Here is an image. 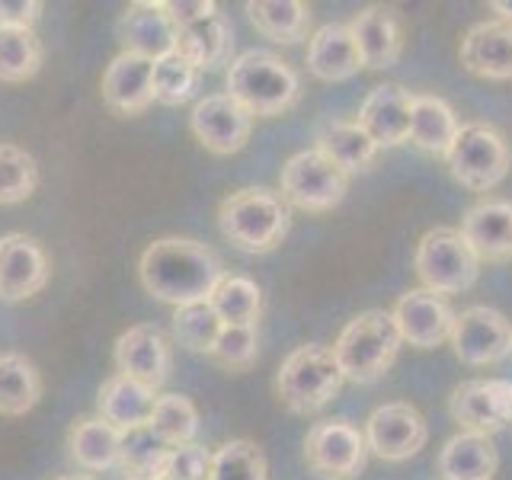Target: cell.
<instances>
[{
    "label": "cell",
    "mask_w": 512,
    "mask_h": 480,
    "mask_svg": "<svg viewBox=\"0 0 512 480\" xmlns=\"http://www.w3.org/2000/svg\"><path fill=\"white\" fill-rule=\"evenodd\" d=\"M464 240L471 244L480 263H509L512 260V202L480 199L461 218Z\"/></svg>",
    "instance_id": "ac0fdd59"
},
{
    "label": "cell",
    "mask_w": 512,
    "mask_h": 480,
    "mask_svg": "<svg viewBox=\"0 0 512 480\" xmlns=\"http://www.w3.org/2000/svg\"><path fill=\"white\" fill-rule=\"evenodd\" d=\"M480 263L471 244L458 228H432L420 237L413 253V269L423 288L436 295H458L468 292L480 276Z\"/></svg>",
    "instance_id": "8992f818"
},
{
    "label": "cell",
    "mask_w": 512,
    "mask_h": 480,
    "mask_svg": "<svg viewBox=\"0 0 512 480\" xmlns=\"http://www.w3.org/2000/svg\"><path fill=\"white\" fill-rule=\"evenodd\" d=\"M42 42L32 29H7L0 26V80L23 84L36 77L42 68Z\"/></svg>",
    "instance_id": "e575fe53"
},
{
    "label": "cell",
    "mask_w": 512,
    "mask_h": 480,
    "mask_svg": "<svg viewBox=\"0 0 512 480\" xmlns=\"http://www.w3.org/2000/svg\"><path fill=\"white\" fill-rule=\"evenodd\" d=\"M359 68H362V58L346 23H327L311 36L308 71L317 80L336 84V80H349L352 74H359Z\"/></svg>",
    "instance_id": "cb8c5ba5"
},
{
    "label": "cell",
    "mask_w": 512,
    "mask_h": 480,
    "mask_svg": "<svg viewBox=\"0 0 512 480\" xmlns=\"http://www.w3.org/2000/svg\"><path fill=\"white\" fill-rule=\"evenodd\" d=\"M490 10H493V13H500V20H503V23H512V0H493Z\"/></svg>",
    "instance_id": "ee69618b"
},
{
    "label": "cell",
    "mask_w": 512,
    "mask_h": 480,
    "mask_svg": "<svg viewBox=\"0 0 512 480\" xmlns=\"http://www.w3.org/2000/svg\"><path fill=\"white\" fill-rule=\"evenodd\" d=\"M71 458L84 471H106L119 464V429L109 426L103 416H84L71 426L68 436Z\"/></svg>",
    "instance_id": "f546056e"
},
{
    "label": "cell",
    "mask_w": 512,
    "mask_h": 480,
    "mask_svg": "<svg viewBox=\"0 0 512 480\" xmlns=\"http://www.w3.org/2000/svg\"><path fill=\"white\" fill-rule=\"evenodd\" d=\"M141 285L173 308L208 301L224 279V266L212 247L189 237H157L138 260Z\"/></svg>",
    "instance_id": "6da1fadb"
},
{
    "label": "cell",
    "mask_w": 512,
    "mask_h": 480,
    "mask_svg": "<svg viewBox=\"0 0 512 480\" xmlns=\"http://www.w3.org/2000/svg\"><path fill=\"white\" fill-rule=\"evenodd\" d=\"M247 16L256 32H263L266 39L279 45H295L308 39L311 29V7L301 4V0H250Z\"/></svg>",
    "instance_id": "f1b7e54d"
},
{
    "label": "cell",
    "mask_w": 512,
    "mask_h": 480,
    "mask_svg": "<svg viewBox=\"0 0 512 480\" xmlns=\"http://www.w3.org/2000/svg\"><path fill=\"white\" fill-rule=\"evenodd\" d=\"M112 359H116V368L122 375L148 384L154 391L170 378V368H173V352H170L167 336L154 324L128 327L116 340Z\"/></svg>",
    "instance_id": "2e32d148"
},
{
    "label": "cell",
    "mask_w": 512,
    "mask_h": 480,
    "mask_svg": "<svg viewBox=\"0 0 512 480\" xmlns=\"http://www.w3.org/2000/svg\"><path fill=\"white\" fill-rule=\"evenodd\" d=\"M343 372L327 346H298L288 352L276 375V394L292 413H314L327 407L343 388Z\"/></svg>",
    "instance_id": "5b68a950"
},
{
    "label": "cell",
    "mask_w": 512,
    "mask_h": 480,
    "mask_svg": "<svg viewBox=\"0 0 512 480\" xmlns=\"http://www.w3.org/2000/svg\"><path fill=\"white\" fill-rule=\"evenodd\" d=\"M410 109L413 93L400 84H381L365 96L359 106V128L378 148H397L410 138Z\"/></svg>",
    "instance_id": "d6986e66"
},
{
    "label": "cell",
    "mask_w": 512,
    "mask_h": 480,
    "mask_svg": "<svg viewBox=\"0 0 512 480\" xmlns=\"http://www.w3.org/2000/svg\"><path fill=\"white\" fill-rule=\"evenodd\" d=\"M103 103L119 116H138L154 103V61L119 52L103 74Z\"/></svg>",
    "instance_id": "44dd1931"
},
{
    "label": "cell",
    "mask_w": 512,
    "mask_h": 480,
    "mask_svg": "<svg viewBox=\"0 0 512 480\" xmlns=\"http://www.w3.org/2000/svg\"><path fill=\"white\" fill-rule=\"evenodd\" d=\"M256 352H260V336H256V324L244 327H224L218 343L212 349V359L231 372H244L256 362Z\"/></svg>",
    "instance_id": "ab89813d"
},
{
    "label": "cell",
    "mask_w": 512,
    "mask_h": 480,
    "mask_svg": "<svg viewBox=\"0 0 512 480\" xmlns=\"http://www.w3.org/2000/svg\"><path fill=\"white\" fill-rule=\"evenodd\" d=\"M365 432L346 420L314 423L304 439V461L320 480H356L365 471Z\"/></svg>",
    "instance_id": "9c48e42d"
},
{
    "label": "cell",
    "mask_w": 512,
    "mask_h": 480,
    "mask_svg": "<svg viewBox=\"0 0 512 480\" xmlns=\"http://www.w3.org/2000/svg\"><path fill=\"white\" fill-rule=\"evenodd\" d=\"M452 349L464 365H493L512 356V324L487 304H474L455 314Z\"/></svg>",
    "instance_id": "30bf717a"
},
{
    "label": "cell",
    "mask_w": 512,
    "mask_h": 480,
    "mask_svg": "<svg viewBox=\"0 0 512 480\" xmlns=\"http://www.w3.org/2000/svg\"><path fill=\"white\" fill-rule=\"evenodd\" d=\"M349 189V176L320 154L317 148L298 151L279 173V196L288 208H301V212H330L343 199Z\"/></svg>",
    "instance_id": "ba28073f"
},
{
    "label": "cell",
    "mask_w": 512,
    "mask_h": 480,
    "mask_svg": "<svg viewBox=\"0 0 512 480\" xmlns=\"http://www.w3.org/2000/svg\"><path fill=\"white\" fill-rule=\"evenodd\" d=\"M48 282V260L42 247L26 234L0 237V298L26 301Z\"/></svg>",
    "instance_id": "e0dca14e"
},
{
    "label": "cell",
    "mask_w": 512,
    "mask_h": 480,
    "mask_svg": "<svg viewBox=\"0 0 512 480\" xmlns=\"http://www.w3.org/2000/svg\"><path fill=\"white\" fill-rule=\"evenodd\" d=\"M39 186V167L29 151L0 144V205L26 202Z\"/></svg>",
    "instance_id": "74e56055"
},
{
    "label": "cell",
    "mask_w": 512,
    "mask_h": 480,
    "mask_svg": "<svg viewBox=\"0 0 512 480\" xmlns=\"http://www.w3.org/2000/svg\"><path fill=\"white\" fill-rule=\"evenodd\" d=\"M42 13L39 0H0V26L7 29H32Z\"/></svg>",
    "instance_id": "b9f144b4"
},
{
    "label": "cell",
    "mask_w": 512,
    "mask_h": 480,
    "mask_svg": "<svg viewBox=\"0 0 512 480\" xmlns=\"http://www.w3.org/2000/svg\"><path fill=\"white\" fill-rule=\"evenodd\" d=\"M125 480H132V477H125Z\"/></svg>",
    "instance_id": "bcb514c9"
},
{
    "label": "cell",
    "mask_w": 512,
    "mask_h": 480,
    "mask_svg": "<svg viewBox=\"0 0 512 480\" xmlns=\"http://www.w3.org/2000/svg\"><path fill=\"white\" fill-rule=\"evenodd\" d=\"M292 224L285 199L266 186H247L231 192L218 205V228L244 253H269L282 244Z\"/></svg>",
    "instance_id": "7a4b0ae2"
},
{
    "label": "cell",
    "mask_w": 512,
    "mask_h": 480,
    "mask_svg": "<svg viewBox=\"0 0 512 480\" xmlns=\"http://www.w3.org/2000/svg\"><path fill=\"white\" fill-rule=\"evenodd\" d=\"M228 96L244 106L250 116L272 119L292 109L301 96L298 74L272 52H244L228 68Z\"/></svg>",
    "instance_id": "3957f363"
},
{
    "label": "cell",
    "mask_w": 512,
    "mask_h": 480,
    "mask_svg": "<svg viewBox=\"0 0 512 480\" xmlns=\"http://www.w3.org/2000/svg\"><path fill=\"white\" fill-rule=\"evenodd\" d=\"M400 346V330L391 311H362L349 320L333 343V359L346 381L372 384L394 365Z\"/></svg>",
    "instance_id": "277c9868"
},
{
    "label": "cell",
    "mask_w": 512,
    "mask_h": 480,
    "mask_svg": "<svg viewBox=\"0 0 512 480\" xmlns=\"http://www.w3.org/2000/svg\"><path fill=\"white\" fill-rule=\"evenodd\" d=\"M205 480H269L260 445L250 439H231L212 452Z\"/></svg>",
    "instance_id": "8d00e7d4"
},
{
    "label": "cell",
    "mask_w": 512,
    "mask_h": 480,
    "mask_svg": "<svg viewBox=\"0 0 512 480\" xmlns=\"http://www.w3.org/2000/svg\"><path fill=\"white\" fill-rule=\"evenodd\" d=\"M234 29L224 13H208L202 20H192L176 29V55H183L199 71H212L231 58Z\"/></svg>",
    "instance_id": "603a6c76"
},
{
    "label": "cell",
    "mask_w": 512,
    "mask_h": 480,
    "mask_svg": "<svg viewBox=\"0 0 512 480\" xmlns=\"http://www.w3.org/2000/svg\"><path fill=\"white\" fill-rule=\"evenodd\" d=\"M352 39H356L362 68L368 71H388L400 61L404 52V29L394 10L388 7H365L346 23Z\"/></svg>",
    "instance_id": "ffe728a7"
},
{
    "label": "cell",
    "mask_w": 512,
    "mask_h": 480,
    "mask_svg": "<svg viewBox=\"0 0 512 480\" xmlns=\"http://www.w3.org/2000/svg\"><path fill=\"white\" fill-rule=\"evenodd\" d=\"M208 464H212V452L199 442H189L180 448H170L164 471H160L157 480H205Z\"/></svg>",
    "instance_id": "60d3db41"
},
{
    "label": "cell",
    "mask_w": 512,
    "mask_h": 480,
    "mask_svg": "<svg viewBox=\"0 0 512 480\" xmlns=\"http://www.w3.org/2000/svg\"><path fill=\"white\" fill-rule=\"evenodd\" d=\"M42 378L39 368L20 352H4L0 356V413L23 416L39 404Z\"/></svg>",
    "instance_id": "4dcf8cb0"
},
{
    "label": "cell",
    "mask_w": 512,
    "mask_h": 480,
    "mask_svg": "<svg viewBox=\"0 0 512 480\" xmlns=\"http://www.w3.org/2000/svg\"><path fill=\"white\" fill-rule=\"evenodd\" d=\"M189 128L212 154H237L250 141L253 116L228 93H212L192 106Z\"/></svg>",
    "instance_id": "5bb4252c"
},
{
    "label": "cell",
    "mask_w": 512,
    "mask_h": 480,
    "mask_svg": "<svg viewBox=\"0 0 512 480\" xmlns=\"http://www.w3.org/2000/svg\"><path fill=\"white\" fill-rule=\"evenodd\" d=\"M167 455L170 445L160 442L148 423L119 432V468L132 480H157Z\"/></svg>",
    "instance_id": "1f68e13d"
},
{
    "label": "cell",
    "mask_w": 512,
    "mask_h": 480,
    "mask_svg": "<svg viewBox=\"0 0 512 480\" xmlns=\"http://www.w3.org/2000/svg\"><path fill=\"white\" fill-rule=\"evenodd\" d=\"M461 68L484 80H512V23L487 20L464 32Z\"/></svg>",
    "instance_id": "7402d4cb"
},
{
    "label": "cell",
    "mask_w": 512,
    "mask_h": 480,
    "mask_svg": "<svg viewBox=\"0 0 512 480\" xmlns=\"http://www.w3.org/2000/svg\"><path fill=\"white\" fill-rule=\"evenodd\" d=\"M164 7L170 13V20L176 23V29L192 23V20H202V16L218 10L215 4H208V0H164Z\"/></svg>",
    "instance_id": "7bdbcfd3"
},
{
    "label": "cell",
    "mask_w": 512,
    "mask_h": 480,
    "mask_svg": "<svg viewBox=\"0 0 512 480\" xmlns=\"http://www.w3.org/2000/svg\"><path fill=\"white\" fill-rule=\"evenodd\" d=\"M429 439V426L423 413L410 404H381L365 420V445L381 461H407L413 458Z\"/></svg>",
    "instance_id": "7c38bea8"
},
{
    "label": "cell",
    "mask_w": 512,
    "mask_h": 480,
    "mask_svg": "<svg viewBox=\"0 0 512 480\" xmlns=\"http://www.w3.org/2000/svg\"><path fill=\"white\" fill-rule=\"evenodd\" d=\"M314 148L324 154L327 160H333L346 176L368 170L378 157V144L368 138L359 122H320L314 132Z\"/></svg>",
    "instance_id": "83f0119b"
},
{
    "label": "cell",
    "mask_w": 512,
    "mask_h": 480,
    "mask_svg": "<svg viewBox=\"0 0 512 480\" xmlns=\"http://www.w3.org/2000/svg\"><path fill=\"white\" fill-rule=\"evenodd\" d=\"M208 304L215 308L224 327H244L260 320L263 295H260V288H256V282L247 276H224L221 285L212 292V298H208Z\"/></svg>",
    "instance_id": "836d02e7"
},
{
    "label": "cell",
    "mask_w": 512,
    "mask_h": 480,
    "mask_svg": "<svg viewBox=\"0 0 512 480\" xmlns=\"http://www.w3.org/2000/svg\"><path fill=\"white\" fill-rule=\"evenodd\" d=\"M221 330H224L221 317L215 314V308L208 301L183 304V308L173 311V340L189 352H205V356H212Z\"/></svg>",
    "instance_id": "d590c367"
},
{
    "label": "cell",
    "mask_w": 512,
    "mask_h": 480,
    "mask_svg": "<svg viewBox=\"0 0 512 480\" xmlns=\"http://www.w3.org/2000/svg\"><path fill=\"white\" fill-rule=\"evenodd\" d=\"M452 420L468 432H490L512 423V381L506 378H474L461 381L448 397Z\"/></svg>",
    "instance_id": "8fae6325"
},
{
    "label": "cell",
    "mask_w": 512,
    "mask_h": 480,
    "mask_svg": "<svg viewBox=\"0 0 512 480\" xmlns=\"http://www.w3.org/2000/svg\"><path fill=\"white\" fill-rule=\"evenodd\" d=\"M391 317L400 330V340L416 349H436L452 340V304H448V298L429 292V288H410V292L400 295Z\"/></svg>",
    "instance_id": "4fadbf2b"
},
{
    "label": "cell",
    "mask_w": 512,
    "mask_h": 480,
    "mask_svg": "<svg viewBox=\"0 0 512 480\" xmlns=\"http://www.w3.org/2000/svg\"><path fill=\"white\" fill-rule=\"evenodd\" d=\"M496 464H500V455H496L493 439L484 432L461 429L439 452L442 480H493Z\"/></svg>",
    "instance_id": "484cf974"
},
{
    "label": "cell",
    "mask_w": 512,
    "mask_h": 480,
    "mask_svg": "<svg viewBox=\"0 0 512 480\" xmlns=\"http://www.w3.org/2000/svg\"><path fill=\"white\" fill-rule=\"evenodd\" d=\"M461 132V122L455 116V109L448 106L442 96L420 93L413 96V109H410V138L416 148L426 154L445 157L448 148L455 144Z\"/></svg>",
    "instance_id": "4316f807"
},
{
    "label": "cell",
    "mask_w": 512,
    "mask_h": 480,
    "mask_svg": "<svg viewBox=\"0 0 512 480\" xmlns=\"http://www.w3.org/2000/svg\"><path fill=\"white\" fill-rule=\"evenodd\" d=\"M202 71L196 64H189L183 55H167L154 61V100L164 106H183L199 90Z\"/></svg>",
    "instance_id": "f35d334b"
},
{
    "label": "cell",
    "mask_w": 512,
    "mask_h": 480,
    "mask_svg": "<svg viewBox=\"0 0 512 480\" xmlns=\"http://www.w3.org/2000/svg\"><path fill=\"white\" fill-rule=\"evenodd\" d=\"M154 436L170 445V448H180L196 442V432H199V410L192 404L189 397L183 394H160L154 400V410H151V420H148Z\"/></svg>",
    "instance_id": "d6a6232c"
},
{
    "label": "cell",
    "mask_w": 512,
    "mask_h": 480,
    "mask_svg": "<svg viewBox=\"0 0 512 480\" xmlns=\"http://www.w3.org/2000/svg\"><path fill=\"white\" fill-rule=\"evenodd\" d=\"M154 400H157L154 388L116 372V375H109L103 381L100 397H96V407H100V416L109 426H116L119 432H125V429L144 426L151 420Z\"/></svg>",
    "instance_id": "d4e9b609"
},
{
    "label": "cell",
    "mask_w": 512,
    "mask_h": 480,
    "mask_svg": "<svg viewBox=\"0 0 512 480\" xmlns=\"http://www.w3.org/2000/svg\"><path fill=\"white\" fill-rule=\"evenodd\" d=\"M445 164L464 189L490 192L506 180L512 167V148L493 125L471 122L461 125L455 144L445 154Z\"/></svg>",
    "instance_id": "52a82bcc"
},
{
    "label": "cell",
    "mask_w": 512,
    "mask_h": 480,
    "mask_svg": "<svg viewBox=\"0 0 512 480\" xmlns=\"http://www.w3.org/2000/svg\"><path fill=\"white\" fill-rule=\"evenodd\" d=\"M58 480H96L93 474H64V477H58Z\"/></svg>",
    "instance_id": "f6af8a7d"
},
{
    "label": "cell",
    "mask_w": 512,
    "mask_h": 480,
    "mask_svg": "<svg viewBox=\"0 0 512 480\" xmlns=\"http://www.w3.org/2000/svg\"><path fill=\"white\" fill-rule=\"evenodd\" d=\"M122 52L160 61L176 52V23L164 7V0H138L128 4L116 23Z\"/></svg>",
    "instance_id": "9a60e30c"
}]
</instances>
